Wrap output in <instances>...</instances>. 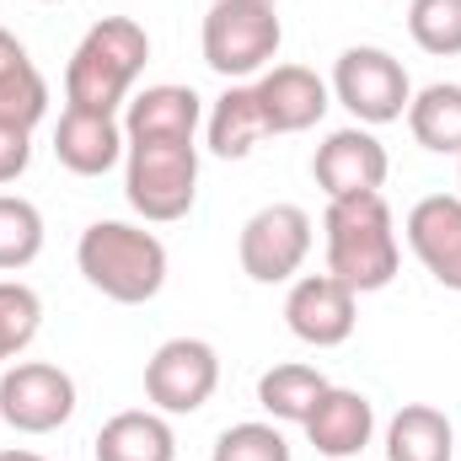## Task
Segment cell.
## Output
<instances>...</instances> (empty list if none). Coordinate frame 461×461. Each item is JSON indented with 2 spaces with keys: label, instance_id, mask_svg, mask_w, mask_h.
Here are the masks:
<instances>
[{
  "label": "cell",
  "instance_id": "1",
  "mask_svg": "<svg viewBox=\"0 0 461 461\" xmlns=\"http://www.w3.org/2000/svg\"><path fill=\"white\" fill-rule=\"evenodd\" d=\"M322 241H328V274L344 279L354 295H375L397 279L402 247H397V221L381 194H354V199H328L322 215Z\"/></svg>",
  "mask_w": 461,
  "mask_h": 461
},
{
  "label": "cell",
  "instance_id": "2",
  "mask_svg": "<svg viewBox=\"0 0 461 461\" xmlns=\"http://www.w3.org/2000/svg\"><path fill=\"white\" fill-rule=\"evenodd\" d=\"M150 65V32L134 16H103L86 27L65 65V108L118 113L134 97V81Z\"/></svg>",
  "mask_w": 461,
  "mask_h": 461
},
{
  "label": "cell",
  "instance_id": "3",
  "mask_svg": "<svg viewBox=\"0 0 461 461\" xmlns=\"http://www.w3.org/2000/svg\"><path fill=\"white\" fill-rule=\"evenodd\" d=\"M76 268L86 274V285L97 295H108L118 306H145L167 285V247H161L156 230L145 226L97 221L76 241Z\"/></svg>",
  "mask_w": 461,
  "mask_h": 461
},
{
  "label": "cell",
  "instance_id": "4",
  "mask_svg": "<svg viewBox=\"0 0 461 461\" xmlns=\"http://www.w3.org/2000/svg\"><path fill=\"white\" fill-rule=\"evenodd\" d=\"M123 199L150 226L183 221L199 199V145L194 140H123Z\"/></svg>",
  "mask_w": 461,
  "mask_h": 461
},
{
  "label": "cell",
  "instance_id": "5",
  "mask_svg": "<svg viewBox=\"0 0 461 461\" xmlns=\"http://www.w3.org/2000/svg\"><path fill=\"white\" fill-rule=\"evenodd\" d=\"M199 43H204V65L226 86L247 81V76H263L285 43L279 5H268V0H210Z\"/></svg>",
  "mask_w": 461,
  "mask_h": 461
},
{
  "label": "cell",
  "instance_id": "6",
  "mask_svg": "<svg viewBox=\"0 0 461 461\" xmlns=\"http://www.w3.org/2000/svg\"><path fill=\"white\" fill-rule=\"evenodd\" d=\"M333 103L354 113V123L365 129H381V123H397L413 103V81L402 70V59L392 49H375V43H354L339 54L333 65V81H328Z\"/></svg>",
  "mask_w": 461,
  "mask_h": 461
},
{
  "label": "cell",
  "instance_id": "7",
  "mask_svg": "<svg viewBox=\"0 0 461 461\" xmlns=\"http://www.w3.org/2000/svg\"><path fill=\"white\" fill-rule=\"evenodd\" d=\"M317 226L301 204H263L236 236V263L252 285H290L312 258Z\"/></svg>",
  "mask_w": 461,
  "mask_h": 461
},
{
  "label": "cell",
  "instance_id": "8",
  "mask_svg": "<svg viewBox=\"0 0 461 461\" xmlns=\"http://www.w3.org/2000/svg\"><path fill=\"white\" fill-rule=\"evenodd\" d=\"M215 386H221V354L204 339H167L145 359V397L167 419L199 413L215 397Z\"/></svg>",
  "mask_w": 461,
  "mask_h": 461
},
{
  "label": "cell",
  "instance_id": "9",
  "mask_svg": "<svg viewBox=\"0 0 461 461\" xmlns=\"http://www.w3.org/2000/svg\"><path fill=\"white\" fill-rule=\"evenodd\" d=\"M76 413V381L70 370L49 359H16L0 375V419L16 435H54Z\"/></svg>",
  "mask_w": 461,
  "mask_h": 461
},
{
  "label": "cell",
  "instance_id": "10",
  "mask_svg": "<svg viewBox=\"0 0 461 461\" xmlns=\"http://www.w3.org/2000/svg\"><path fill=\"white\" fill-rule=\"evenodd\" d=\"M359 322V295L333 274H306L285 295V328L312 348H339L354 339Z\"/></svg>",
  "mask_w": 461,
  "mask_h": 461
},
{
  "label": "cell",
  "instance_id": "11",
  "mask_svg": "<svg viewBox=\"0 0 461 461\" xmlns=\"http://www.w3.org/2000/svg\"><path fill=\"white\" fill-rule=\"evenodd\" d=\"M392 172V156L386 145L365 129V123H348V129H333L317 156H312V177L328 199H354V194H381Z\"/></svg>",
  "mask_w": 461,
  "mask_h": 461
},
{
  "label": "cell",
  "instance_id": "12",
  "mask_svg": "<svg viewBox=\"0 0 461 461\" xmlns=\"http://www.w3.org/2000/svg\"><path fill=\"white\" fill-rule=\"evenodd\" d=\"M252 86H258V103H263V118H268V134H306L333 108L328 81L306 65H268Z\"/></svg>",
  "mask_w": 461,
  "mask_h": 461
},
{
  "label": "cell",
  "instance_id": "13",
  "mask_svg": "<svg viewBox=\"0 0 461 461\" xmlns=\"http://www.w3.org/2000/svg\"><path fill=\"white\" fill-rule=\"evenodd\" d=\"M408 247L424 274L461 295V194H429L408 210Z\"/></svg>",
  "mask_w": 461,
  "mask_h": 461
},
{
  "label": "cell",
  "instance_id": "14",
  "mask_svg": "<svg viewBox=\"0 0 461 461\" xmlns=\"http://www.w3.org/2000/svg\"><path fill=\"white\" fill-rule=\"evenodd\" d=\"M306 440L317 446V456L328 461H354L365 456V446L375 440V408L365 392H348V386H328L312 408V419L301 424Z\"/></svg>",
  "mask_w": 461,
  "mask_h": 461
},
{
  "label": "cell",
  "instance_id": "15",
  "mask_svg": "<svg viewBox=\"0 0 461 461\" xmlns=\"http://www.w3.org/2000/svg\"><path fill=\"white\" fill-rule=\"evenodd\" d=\"M54 156L76 177H103L123 161V118L92 113V108H65L54 123Z\"/></svg>",
  "mask_w": 461,
  "mask_h": 461
},
{
  "label": "cell",
  "instance_id": "16",
  "mask_svg": "<svg viewBox=\"0 0 461 461\" xmlns=\"http://www.w3.org/2000/svg\"><path fill=\"white\" fill-rule=\"evenodd\" d=\"M204 97L194 86H145L123 103V140H199Z\"/></svg>",
  "mask_w": 461,
  "mask_h": 461
},
{
  "label": "cell",
  "instance_id": "17",
  "mask_svg": "<svg viewBox=\"0 0 461 461\" xmlns=\"http://www.w3.org/2000/svg\"><path fill=\"white\" fill-rule=\"evenodd\" d=\"M263 140H268V118H263V103H258V86L252 81H230L226 92L210 103V113H204V145L221 161H241Z\"/></svg>",
  "mask_w": 461,
  "mask_h": 461
},
{
  "label": "cell",
  "instance_id": "18",
  "mask_svg": "<svg viewBox=\"0 0 461 461\" xmlns=\"http://www.w3.org/2000/svg\"><path fill=\"white\" fill-rule=\"evenodd\" d=\"M97 461H177V435L167 424V413L156 408H123L113 413L97 440H92Z\"/></svg>",
  "mask_w": 461,
  "mask_h": 461
},
{
  "label": "cell",
  "instance_id": "19",
  "mask_svg": "<svg viewBox=\"0 0 461 461\" xmlns=\"http://www.w3.org/2000/svg\"><path fill=\"white\" fill-rule=\"evenodd\" d=\"M456 456V429L440 408L408 402L386 424V461H451Z\"/></svg>",
  "mask_w": 461,
  "mask_h": 461
},
{
  "label": "cell",
  "instance_id": "20",
  "mask_svg": "<svg viewBox=\"0 0 461 461\" xmlns=\"http://www.w3.org/2000/svg\"><path fill=\"white\" fill-rule=\"evenodd\" d=\"M328 386H333V381H328L317 365L290 359V365H274V370L258 375V408H263L274 424H306L312 408H317V397H322Z\"/></svg>",
  "mask_w": 461,
  "mask_h": 461
},
{
  "label": "cell",
  "instance_id": "21",
  "mask_svg": "<svg viewBox=\"0 0 461 461\" xmlns=\"http://www.w3.org/2000/svg\"><path fill=\"white\" fill-rule=\"evenodd\" d=\"M402 118H408V134L429 156H461V86L456 81H435V86L413 92Z\"/></svg>",
  "mask_w": 461,
  "mask_h": 461
},
{
  "label": "cell",
  "instance_id": "22",
  "mask_svg": "<svg viewBox=\"0 0 461 461\" xmlns=\"http://www.w3.org/2000/svg\"><path fill=\"white\" fill-rule=\"evenodd\" d=\"M43 252V215L22 194H0V274H16L38 263Z\"/></svg>",
  "mask_w": 461,
  "mask_h": 461
},
{
  "label": "cell",
  "instance_id": "23",
  "mask_svg": "<svg viewBox=\"0 0 461 461\" xmlns=\"http://www.w3.org/2000/svg\"><path fill=\"white\" fill-rule=\"evenodd\" d=\"M43 328V301L22 279H0V365H11Z\"/></svg>",
  "mask_w": 461,
  "mask_h": 461
},
{
  "label": "cell",
  "instance_id": "24",
  "mask_svg": "<svg viewBox=\"0 0 461 461\" xmlns=\"http://www.w3.org/2000/svg\"><path fill=\"white\" fill-rule=\"evenodd\" d=\"M408 38L435 54V59H456L461 54V0H413L408 5Z\"/></svg>",
  "mask_w": 461,
  "mask_h": 461
},
{
  "label": "cell",
  "instance_id": "25",
  "mask_svg": "<svg viewBox=\"0 0 461 461\" xmlns=\"http://www.w3.org/2000/svg\"><path fill=\"white\" fill-rule=\"evenodd\" d=\"M210 461H295V456H290V440L279 435V424L247 419V424H230L215 440Z\"/></svg>",
  "mask_w": 461,
  "mask_h": 461
},
{
  "label": "cell",
  "instance_id": "26",
  "mask_svg": "<svg viewBox=\"0 0 461 461\" xmlns=\"http://www.w3.org/2000/svg\"><path fill=\"white\" fill-rule=\"evenodd\" d=\"M49 113V81L38 65H22L16 76L0 81V118L16 123V129H38Z\"/></svg>",
  "mask_w": 461,
  "mask_h": 461
},
{
  "label": "cell",
  "instance_id": "27",
  "mask_svg": "<svg viewBox=\"0 0 461 461\" xmlns=\"http://www.w3.org/2000/svg\"><path fill=\"white\" fill-rule=\"evenodd\" d=\"M27 161H32V129H16L0 118V188L16 183L27 172Z\"/></svg>",
  "mask_w": 461,
  "mask_h": 461
},
{
  "label": "cell",
  "instance_id": "28",
  "mask_svg": "<svg viewBox=\"0 0 461 461\" xmlns=\"http://www.w3.org/2000/svg\"><path fill=\"white\" fill-rule=\"evenodd\" d=\"M22 65H32V59H27V49H22V43L0 27V81H5V76H16Z\"/></svg>",
  "mask_w": 461,
  "mask_h": 461
},
{
  "label": "cell",
  "instance_id": "29",
  "mask_svg": "<svg viewBox=\"0 0 461 461\" xmlns=\"http://www.w3.org/2000/svg\"><path fill=\"white\" fill-rule=\"evenodd\" d=\"M0 461H43L38 451H0Z\"/></svg>",
  "mask_w": 461,
  "mask_h": 461
},
{
  "label": "cell",
  "instance_id": "30",
  "mask_svg": "<svg viewBox=\"0 0 461 461\" xmlns=\"http://www.w3.org/2000/svg\"><path fill=\"white\" fill-rule=\"evenodd\" d=\"M38 5H54V0H38Z\"/></svg>",
  "mask_w": 461,
  "mask_h": 461
},
{
  "label": "cell",
  "instance_id": "31",
  "mask_svg": "<svg viewBox=\"0 0 461 461\" xmlns=\"http://www.w3.org/2000/svg\"><path fill=\"white\" fill-rule=\"evenodd\" d=\"M456 188H461V172H456Z\"/></svg>",
  "mask_w": 461,
  "mask_h": 461
},
{
  "label": "cell",
  "instance_id": "32",
  "mask_svg": "<svg viewBox=\"0 0 461 461\" xmlns=\"http://www.w3.org/2000/svg\"><path fill=\"white\" fill-rule=\"evenodd\" d=\"M268 5H279V0H268Z\"/></svg>",
  "mask_w": 461,
  "mask_h": 461
},
{
  "label": "cell",
  "instance_id": "33",
  "mask_svg": "<svg viewBox=\"0 0 461 461\" xmlns=\"http://www.w3.org/2000/svg\"><path fill=\"white\" fill-rule=\"evenodd\" d=\"M354 461H365V456H354Z\"/></svg>",
  "mask_w": 461,
  "mask_h": 461
}]
</instances>
